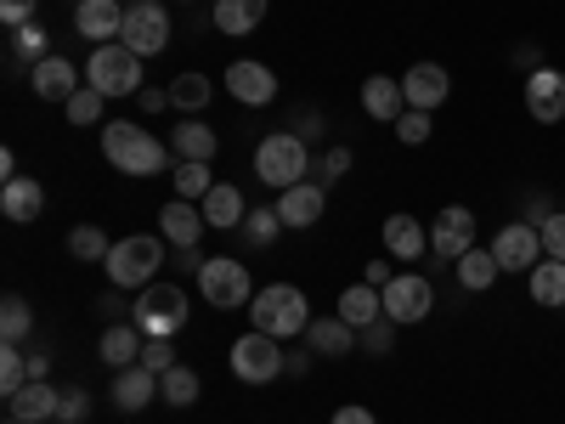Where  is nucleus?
Masks as SVG:
<instances>
[{
    "label": "nucleus",
    "instance_id": "obj_21",
    "mask_svg": "<svg viewBox=\"0 0 565 424\" xmlns=\"http://www.w3.org/2000/svg\"><path fill=\"white\" fill-rule=\"evenodd\" d=\"M362 114L380 119V125H396V119L407 114L402 80H396V74H367V80H362Z\"/></svg>",
    "mask_w": 565,
    "mask_h": 424
},
{
    "label": "nucleus",
    "instance_id": "obj_54",
    "mask_svg": "<svg viewBox=\"0 0 565 424\" xmlns=\"http://www.w3.org/2000/svg\"><path fill=\"white\" fill-rule=\"evenodd\" d=\"M282 373H289V380H306V373H311V351H289V362H282Z\"/></svg>",
    "mask_w": 565,
    "mask_h": 424
},
{
    "label": "nucleus",
    "instance_id": "obj_26",
    "mask_svg": "<svg viewBox=\"0 0 565 424\" xmlns=\"http://www.w3.org/2000/svg\"><path fill=\"white\" fill-rule=\"evenodd\" d=\"M266 12H271V0H215V29L226 40H244L266 23Z\"/></svg>",
    "mask_w": 565,
    "mask_h": 424
},
{
    "label": "nucleus",
    "instance_id": "obj_27",
    "mask_svg": "<svg viewBox=\"0 0 565 424\" xmlns=\"http://www.w3.org/2000/svg\"><path fill=\"white\" fill-rule=\"evenodd\" d=\"M45 210V187L34 176H12L7 187H0V215L7 221H34Z\"/></svg>",
    "mask_w": 565,
    "mask_h": 424
},
{
    "label": "nucleus",
    "instance_id": "obj_58",
    "mask_svg": "<svg viewBox=\"0 0 565 424\" xmlns=\"http://www.w3.org/2000/svg\"><path fill=\"white\" fill-rule=\"evenodd\" d=\"M7 424H23V418H7Z\"/></svg>",
    "mask_w": 565,
    "mask_h": 424
},
{
    "label": "nucleus",
    "instance_id": "obj_57",
    "mask_svg": "<svg viewBox=\"0 0 565 424\" xmlns=\"http://www.w3.org/2000/svg\"><path fill=\"white\" fill-rule=\"evenodd\" d=\"M317 130H322V114H306V119H300V136H306V141H311V136H317Z\"/></svg>",
    "mask_w": 565,
    "mask_h": 424
},
{
    "label": "nucleus",
    "instance_id": "obj_46",
    "mask_svg": "<svg viewBox=\"0 0 565 424\" xmlns=\"http://www.w3.org/2000/svg\"><path fill=\"white\" fill-rule=\"evenodd\" d=\"M85 418H90V396H85V391H63L57 424H85Z\"/></svg>",
    "mask_w": 565,
    "mask_h": 424
},
{
    "label": "nucleus",
    "instance_id": "obj_30",
    "mask_svg": "<svg viewBox=\"0 0 565 424\" xmlns=\"http://www.w3.org/2000/svg\"><path fill=\"white\" fill-rule=\"evenodd\" d=\"M334 317H345L356 335H362L367 322H380V317H385V295L373 289V283H351V289L340 295V311H334Z\"/></svg>",
    "mask_w": 565,
    "mask_h": 424
},
{
    "label": "nucleus",
    "instance_id": "obj_12",
    "mask_svg": "<svg viewBox=\"0 0 565 424\" xmlns=\"http://www.w3.org/2000/svg\"><path fill=\"white\" fill-rule=\"evenodd\" d=\"M469 250H476V210H469V204H447L430 221V255L436 261H458Z\"/></svg>",
    "mask_w": 565,
    "mask_h": 424
},
{
    "label": "nucleus",
    "instance_id": "obj_15",
    "mask_svg": "<svg viewBox=\"0 0 565 424\" xmlns=\"http://www.w3.org/2000/svg\"><path fill=\"white\" fill-rule=\"evenodd\" d=\"M125 12L130 7H119V0H74V29L90 45H108V40L125 34Z\"/></svg>",
    "mask_w": 565,
    "mask_h": 424
},
{
    "label": "nucleus",
    "instance_id": "obj_25",
    "mask_svg": "<svg viewBox=\"0 0 565 424\" xmlns=\"http://www.w3.org/2000/svg\"><path fill=\"white\" fill-rule=\"evenodd\" d=\"M199 210H204V221L215 226V232H232V226H244V215H249V204H244V193L232 181H215L210 193L199 199Z\"/></svg>",
    "mask_w": 565,
    "mask_h": 424
},
{
    "label": "nucleus",
    "instance_id": "obj_42",
    "mask_svg": "<svg viewBox=\"0 0 565 424\" xmlns=\"http://www.w3.org/2000/svg\"><path fill=\"white\" fill-rule=\"evenodd\" d=\"M430 114H424V108H407L402 119H396V141H402V148H424V141H430Z\"/></svg>",
    "mask_w": 565,
    "mask_h": 424
},
{
    "label": "nucleus",
    "instance_id": "obj_56",
    "mask_svg": "<svg viewBox=\"0 0 565 424\" xmlns=\"http://www.w3.org/2000/svg\"><path fill=\"white\" fill-rule=\"evenodd\" d=\"M12 176H18V153L7 148V153H0V181H12Z\"/></svg>",
    "mask_w": 565,
    "mask_h": 424
},
{
    "label": "nucleus",
    "instance_id": "obj_2",
    "mask_svg": "<svg viewBox=\"0 0 565 424\" xmlns=\"http://www.w3.org/2000/svg\"><path fill=\"white\" fill-rule=\"evenodd\" d=\"M249 322L271 340H295L311 328V300L295 289V283H266V289L249 300Z\"/></svg>",
    "mask_w": 565,
    "mask_h": 424
},
{
    "label": "nucleus",
    "instance_id": "obj_8",
    "mask_svg": "<svg viewBox=\"0 0 565 424\" xmlns=\"http://www.w3.org/2000/svg\"><path fill=\"white\" fill-rule=\"evenodd\" d=\"M282 362H289L282 340L260 335V328H249L244 340H232V373H238L244 385H271V380H282Z\"/></svg>",
    "mask_w": 565,
    "mask_h": 424
},
{
    "label": "nucleus",
    "instance_id": "obj_24",
    "mask_svg": "<svg viewBox=\"0 0 565 424\" xmlns=\"http://www.w3.org/2000/svg\"><path fill=\"white\" fill-rule=\"evenodd\" d=\"M385 250L391 261H424V250H430V226H424L418 215H385Z\"/></svg>",
    "mask_w": 565,
    "mask_h": 424
},
{
    "label": "nucleus",
    "instance_id": "obj_17",
    "mask_svg": "<svg viewBox=\"0 0 565 424\" xmlns=\"http://www.w3.org/2000/svg\"><path fill=\"white\" fill-rule=\"evenodd\" d=\"M226 91L238 97L244 108H266L271 97H277V74L266 68V63H249V57H238L226 68Z\"/></svg>",
    "mask_w": 565,
    "mask_h": 424
},
{
    "label": "nucleus",
    "instance_id": "obj_19",
    "mask_svg": "<svg viewBox=\"0 0 565 424\" xmlns=\"http://www.w3.org/2000/svg\"><path fill=\"white\" fill-rule=\"evenodd\" d=\"M63 407V391L52 380H29L23 391L7 396V418H23V424H45V418H57Z\"/></svg>",
    "mask_w": 565,
    "mask_h": 424
},
{
    "label": "nucleus",
    "instance_id": "obj_50",
    "mask_svg": "<svg viewBox=\"0 0 565 424\" xmlns=\"http://www.w3.org/2000/svg\"><path fill=\"white\" fill-rule=\"evenodd\" d=\"M136 108H141V114H159V108H170V91H153V85H141Z\"/></svg>",
    "mask_w": 565,
    "mask_h": 424
},
{
    "label": "nucleus",
    "instance_id": "obj_6",
    "mask_svg": "<svg viewBox=\"0 0 565 424\" xmlns=\"http://www.w3.org/2000/svg\"><path fill=\"white\" fill-rule=\"evenodd\" d=\"M130 322L148 340H170V335L186 328V295L175 289V283H148V289L136 295V306H130Z\"/></svg>",
    "mask_w": 565,
    "mask_h": 424
},
{
    "label": "nucleus",
    "instance_id": "obj_5",
    "mask_svg": "<svg viewBox=\"0 0 565 424\" xmlns=\"http://www.w3.org/2000/svg\"><path fill=\"white\" fill-rule=\"evenodd\" d=\"M141 63H148V57H136L125 40H108V45L90 52L85 85H97L103 97H141Z\"/></svg>",
    "mask_w": 565,
    "mask_h": 424
},
{
    "label": "nucleus",
    "instance_id": "obj_35",
    "mask_svg": "<svg viewBox=\"0 0 565 424\" xmlns=\"http://www.w3.org/2000/svg\"><path fill=\"white\" fill-rule=\"evenodd\" d=\"M29 328H34V306H29L23 295H7V300H0V340H7V346H23Z\"/></svg>",
    "mask_w": 565,
    "mask_h": 424
},
{
    "label": "nucleus",
    "instance_id": "obj_38",
    "mask_svg": "<svg viewBox=\"0 0 565 424\" xmlns=\"http://www.w3.org/2000/svg\"><path fill=\"white\" fill-rule=\"evenodd\" d=\"M68 255L74 261H108L114 255V239H108L103 226H74L68 232Z\"/></svg>",
    "mask_w": 565,
    "mask_h": 424
},
{
    "label": "nucleus",
    "instance_id": "obj_32",
    "mask_svg": "<svg viewBox=\"0 0 565 424\" xmlns=\"http://www.w3.org/2000/svg\"><path fill=\"white\" fill-rule=\"evenodd\" d=\"M210 97H215V80L210 74H175L170 80V108L186 114V119H199L210 108Z\"/></svg>",
    "mask_w": 565,
    "mask_h": 424
},
{
    "label": "nucleus",
    "instance_id": "obj_23",
    "mask_svg": "<svg viewBox=\"0 0 565 424\" xmlns=\"http://www.w3.org/2000/svg\"><path fill=\"white\" fill-rule=\"evenodd\" d=\"M148 402H159V373L141 368V362L119 368V373H114V407H119V413H141Z\"/></svg>",
    "mask_w": 565,
    "mask_h": 424
},
{
    "label": "nucleus",
    "instance_id": "obj_49",
    "mask_svg": "<svg viewBox=\"0 0 565 424\" xmlns=\"http://www.w3.org/2000/svg\"><path fill=\"white\" fill-rule=\"evenodd\" d=\"M509 63L521 68V74H532V68H543V52H537V45H514V52H509Z\"/></svg>",
    "mask_w": 565,
    "mask_h": 424
},
{
    "label": "nucleus",
    "instance_id": "obj_37",
    "mask_svg": "<svg viewBox=\"0 0 565 424\" xmlns=\"http://www.w3.org/2000/svg\"><path fill=\"white\" fill-rule=\"evenodd\" d=\"M210 187H215V176H210L204 159H181V165H175V199H193V204H199Z\"/></svg>",
    "mask_w": 565,
    "mask_h": 424
},
{
    "label": "nucleus",
    "instance_id": "obj_7",
    "mask_svg": "<svg viewBox=\"0 0 565 424\" xmlns=\"http://www.w3.org/2000/svg\"><path fill=\"white\" fill-rule=\"evenodd\" d=\"M199 295H204L215 311H249V300H255V277H249L244 261L215 255V261L199 266Z\"/></svg>",
    "mask_w": 565,
    "mask_h": 424
},
{
    "label": "nucleus",
    "instance_id": "obj_48",
    "mask_svg": "<svg viewBox=\"0 0 565 424\" xmlns=\"http://www.w3.org/2000/svg\"><path fill=\"white\" fill-rule=\"evenodd\" d=\"M317 170H322V187H328V181H340V176L351 170V148H328Z\"/></svg>",
    "mask_w": 565,
    "mask_h": 424
},
{
    "label": "nucleus",
    "instance_id": "obj_33",
    "mask_svg": "<svg viewBox=\"0 0 565 424\" xmlns=\"http://www.w3.org/2000/svg\"><path fill=\"white\" fill-rule=\"evenodd\" d=\"M526 283H532V306H543V311H559L565 306V261H537L532 272H526Z\"/></svg>",
    "mask_w": 565,
    "mask_h": 424
},
{
    "label": "nucleus",
    "instance_id": "obj_16",
    "mask_svg": "<svg viewBox=\"0 0 565 424\" xmlns=\"http://www.w3.org/2000/svg\"><path fill=\"white\" fill-rule=\"evenodd\" d=\"M204 232H210V221H204V210L193 199H170L159 210V239H170L175 250H199Z\"/></svg>",
    "mask_w": 565,
    "mask_h": 424
},
{
    "label": "nucleus",
    "instance_id": "obj_40",
    "mask_svg": "<svg viewBox=\"0 0 565 424\" xmlns=\"http://www.w3.org/2000/svg\"><path fill=\"white\" fill-rule=\"evenodd\" d=\"M277 232H282V215H277V204H260V210H249V215H244V239H249V244L271 250V244H277Z\"/></svg>",
    "mask_w": 565,
    "mask_h": 424
},
{
    "label": "nucleus",
    "instance_id": "obj_4",
    "mask_svg": "<svg viewBox=\"0 0 565 424\" xmlns=\"http://www.w3.org/2000/svg\"><path fill=\"white\" fill-rule=\"evenodd\" d=\"M159 266H164V239L159 232H130V239L114 244V255L103 261L108 283L114 289H148V283H159Z\"/></svg>",
    "mask_w": 565,
    "mask_h": 424
},
{
    "label": "nucleus",
    "instance_id": "obj_3",
    "mask_svg": "<svg viewBox=\"0 0 565 424\" xmlns=\"http://www.w3.org/2000/svg\"><path fill=\"white\" fill-rule=\"evenodd\" d=\"M306 170H311V148H306L300 130H271V136H260V148H255V176H260V187L289 193V187L306 181Z\"/></svg>",
    "mask_w": 565,
    "mask_h": 424
},
{
    "label": "nucleus",
    "instance_id": "obj_52",
    "mask_svg": "<svg viewBox=\"0 0 565 424\" xmlns=\"http://www.w3.org/2000/svg\"><path fill=\"white\" fill-rule=\"evenodd\" d=\"M391 277H396V272H391V261H367V266H362V283H373V289H385Z\"/></svg>",
    "mask_w": 565,
    "mask_h": 424
},
{
    "label": "nucleus",
    "instance_id": "obj_31",
    "mask_svg": "<svg viewBox=\"0 0 565 424\" xmlns=\"http://www.w3.org/2000/svg\"><path fill=\"white\" fill-rule=\"evenodd\" d=\"M452 272H458V283H463V289H469V295H487V289H492V283L503 277V266H498V255H492V250H481V244H476V250H469V255H458V261H452Z\"/></svg>",
    "mask_w": 565,
    "mask_h": 424
},
{
    "label": "nucleus",
    "instance_id": "obj_18",
    "mask_svg": "<svg viewBox=\"0 0 565 424\" xmlns=\"http://www.w3.org/2000/svg\"><path fill=\"white\" fill-rule=\"evenodd\" d=\"M322 210H328V187L322 181H300V187H289V193H277V215H282V226H295V232L317 226Z\"/></svg>",
    "mask_w": 565,
    "mask_h": 424
},
{
    "label": "nucleus",
    "instance_id": "obj_22",
    "mask_svg": "<svg viewBox=\"0 0 565 424\" xmlns=\"http://www.w3.org/2000/svg\"><path fill=\"white\" fill-rule=\"evenodd\" d=\"M306 351H317V357H351V351H362V335L345 317H311Z\"/></svg>",
    "mask_w": 565,
    "mask_h": 424
},
{
    "label": "nucleus",
    "instance_id": "obj_51",
    "mask_svg": "<svg viewBox=\"0 0 565 424\" xmlns=\"http://www.w3.org/2000/svg\"><path fill=\"white\" fill-rule=\"evenodd\" d=\"M97 311H103L108 322H125V289H108V295L97 300Z\"/></svg>",
    "mask_w": 565,
    "mask_h": 424
},
{
    "label": "nucleus",
    "instance_id": "obj_53",
    "mask_svg": "<svg viewBox=\"0 0 565 424\" xmlns=\"http://www.w3.org/2000/svg\"><path fill=\"white\" fill-rule=\"evenodd\" d=\"M328 424H380V418H373L367 407H356V402H351V407H340V413L328 418Z\"/></svg>",
    "mask_w": 565,
    "mask_h": 424
},
{
    "label": "nucleus",
    "instance_id": "obj_34",
    "mask_svg": "<svg viewBox=\"0 0 565 424\" xmlns=\"http://www.w3.org/2000/svg\"><path fill=\"white\" fill-rule=\"evenodd\" d=\"M199 373L186 368V362H175L170 373H159V402H170V407H193L199 402Z\"/></svg>",
    "mask_w": 565,
    "mask_h": 424
},
{
    "label": "nucleus",
    "instance_id": "obj_39",
    "mask_svg": "<svg viewBox=\"0 0 565 424\" xmlns=\"http://www.w3.org/2000/svg\"><path fill=\"white\" fill-rule=\"evenodd\" d=\"M103 108H108V97L97 85H79L74 97L63 103V114H68V125H103Z\"/></svg>",
    "mask_w": 565,
    "mask_h": 424
},
{
    "label": "nucleus",
    "instance_id": "obj_20",
    "mask_svg": "<svg viewBox=\"0 0 565 424\" xmlns=\"http://www.w3.org/2000/svg\"><path fill=\"white\" fill-rule=\"evenodd\" d=\"M29 85H34V97L40 103H68L74 97V91H79V68L68 63V57H45V63H34L29 68Z\"/></svg>",
    "mask_w": 565,
    "mask_h": 424
},
{
    "label": "nucleus",
    "instance_id": "obj_44",
    "mask_svg": "<svg viewBox=\"0 0 565 424\" xmlns=\"http://www.w3.org/2000/svg\"><path fill=\"white\" fill-rule=\"evenodd\" d=\"M537 232H543V255L548 261H565V210H554Z\"/></svg>",
    "mask_w": 565,
    "mask_h": 424
},
{
    "label": "nucleus",
    "instance_id": "obj_29",
    "mask_svg": "<svg viewBox=\"0 0 565 424\" xmlns=\"http://www.w3.org/2000/svg\"><path fill=\"white\" fill-rule=\"evenodd\" d=\"M170 153L175 159H215L221 153V136H215V125H204V119H186V125H175L170 130Z\"/></svg>",
    "mask_w": 565,
    "mask_h": 424
},
{
    "label": "nucleus",
    "instance_id": "obj_1",
    "mask_svg": "<svg viewBox=\"0 0 565 424\" xmlns=\"http://www.w3.org/2000/svg\"><path fill=\"white\" fill-rule=\"evenodd\" d=\"M103 159L125 176H159L170 165V148L148 130V125H130V119H114L103 125Z\"/></svg>",
    "mask_w": 565,
    "mask_h": 424
},
{
    "label": "nucleus",
    "instance_id": "obj_36",
    "mask_svg": "<svg viewBox=\"0 0 565 424\" xmlns=\"http://www.w3.org/2000/svg\"><path fill=\"white\" fill-rule=\"evenodd\" d=\"M45 45H52V34H45L40 23H23V29H12V63H18V68H34V63H45V57H52Z\"/></svg>",
    "mask_w": 565,
    "mask_h": 424
},
{
    "label": "nucleus",
    "instance_id": "obj_14",
    "mask_svg": "<svg viewBox=\"0 0 565 424\" xmlns=\"http://www.w3.org/2000/svg\"><path fill=\"white\" fill-rule=\"evenodd\" d=\"M402 97H407V108L436 114V108L452 97V74H447L441 63H413V68L402 74Z\"/></svg>",
    "mask_w": 565,
    "mask_h": 424
},
{
    "label": "nucleus",
    "instance_id": "obj_45",
    "mask_svg": "<svg viewBox=\"0 0 565 424\" xmlns=\"http://www.w3.org/2000/svg\"><path fill=\"white\" fill-rule=\"evenodd\" d=\"M141 368L170 373V368H175V351H170V340H141Z\"/></svg>",
    "mask_w": 565,
    "mask_h": 424
},
{
    "label": "nucleus",
    "instance_id": "obj_47",
    "mask_svg": "<svg viewBox=\"0 0 565 424\" xmlns=\"http://www.w3.org/2000/svg\"><path fill=\"white\" fill-rule=\"evenodd\" d=\"M34 7H40V0H0V23L23 29V23H34Z\"/></svg>",
    "mask_w": 565,
    "mask_h": 424
},
{
    "label": "nucleus",
    "instance_id": "obj_11",
    "mask_svg": "<svg viewBox=\"0 0 565 424\" xmlns=\"http://www.w3.org/2000/svg\"><path fill=\"white\" fill-rule=\"evenodd\" d=\"M487 250L498 255L503 272H532V266L543 261V232H537L532 221H503V226L492 232Z\"/></svg>",
    "mask_w": 565,
    "mask_h": 424
},
{
    "label": "nucleus",
    "instance_id": "obj_28",
    "mask_svg": "<svg viewBox=\"0 0 565 424\" xmlns=\"http://www.w3.org/2000/svg\"><path fill=\"white\" fill-rule=\"evenodd\" d=\"M141 340H148V335H141L136 322H108V328H103V346H97V357L119 373V368L141 362Z\"/></svg>",
    "mask_w": 565,
    "mask_h": 424
},
{
    "label": "nucleus",
    "instance_id": "obj_55",
    "mask_svg": "<svg viewBox=\"0 0 565 424\" xmlns=\"http://www.w3.org/2000/svg\"><path fill=\"white\" fill-rule=\"evenodd\" d=\"M29 373H34V380H45V373H52V357H45V351H29Z\"/></svg>",
    "mask_w": 565,
    "mask_h": 424
},
{
    "label": "nucleus",
    "instance_id": "obj_10",
    "mask_svg": "<svg viewBox=\"0 0 565 424\" xmlns=\"http://www.w3.org/2000/svg\"><path fill=\"white\" fill-rule=\"evenodd\" d=\"M136 57H159L170 52V12H164V0H130V12H125V34H119Z\"/></svg>",
    "mask_w": 565,
    "mask_h": 424
},
{
    "label": "nucleus",
    "instance_id": "obj_43",
    "mask_svg": "<svg viewBox=\"0 0 565 424\" xmlns=\"http://www.w3.org/2000/svg\"><path fill=\"white\" fill-rule=\"evenodd\" d=\"M391 346H396V322H391V317H380V322L362 328V351H367V357H385Z\"/></svg>",
    "mask_w": 565,
    "mask_h": 424
},
{
    "label": "nucleus",
    "instance_id": "obj_41",
    "mask_svg": "<svg viewBox=\"0 0 565 424\" xmlns=\"http://www.w3.org/2000/svg\"><path fill=\"white\" fill-rule=\"evenodd\" d=\"M29 380H34V373H29V351L7 346V351H0V396H12V391H23Z\"/></svg>",
    "mask_w": 565,
    "mask_h": 424
},
{
    "label": "nucleus",
    "instance_id": "obj_13",
    "mask_svg": "<svg viewBox=\"0 0 565 424\" xmlns=\"http://www.w3.org/2000/svg\"><path fill=\"white\" fill-rule=\"evenodd\" d=\"M521 97H526V114L537 119V125H559L565 119V74L559 68H532L526 74V85H521Z\"/></svg>",
    "mask_w": 565,
    "mask_h": 424
},
{
    "label": "nucleus",
    "instance_id": "obj_9",
    "mask_svg": "<svg viewBox=\"0 0 565 424\" xmlns=\"http://www.w3.org/2000/svg\"><path fill=\"white\" fill-rule=\"evenodd\" d=\"M380 295H385V317L396 328H413V322H424V317L436 311V283L418 277V272H396Z\"/></svg>",
    "mask_w": 565,
    "mask_h": 424
}]
</instances>
